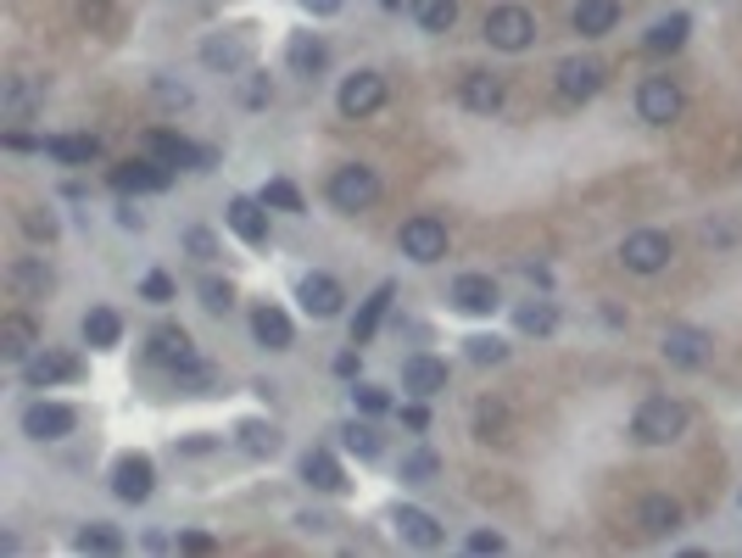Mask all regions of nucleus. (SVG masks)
<instances>
[{"label": "nucleus", "mask_w": 742, "mask_h": 558, "mask_svg": "<svg viewBox=\"0 0 742 558\" xmlns=\"http://www.w3.org/2000/svg\"><path fill=\"white\" fill-rule=\"evenodd\" d=\"M631 430H636V441H647V447L676 441V436L686 430V402H676V397H647V402L636 408V418H631Z\"/></svg>", "instance_id": "nucleus-1"}, {"label": "nucleus", "mask_w": 742, "mask_h": 558, "mask_svg": "<svg viewBox=\"0 0 742 558\" xmlns=\"http://www.w3.org/2000/svg\"><path fill=\"white\" fill-rule=\"evenodd\" d=\"M330 202H336L341 213H368V207L380 202V179H375V168H363V162L336 168V173H330Z\"/></svg>", "instance_id": "nucleus-2"}, {"label": "nucleus", "mask_w": 742, "mask_h": 558, "mask_svg": "<svg viewBox=\"0 0 742 558\" xmlns=\"http://www.w3.org/2000/svg\"><path fill=\"white\" fill-rule=\"evenodd\" d=\"M486 39L497 45V51H525V45L536 39V17L525 7H514V0H508V7H491L486 12Z\"/></svg>", "instance_id": "nucleus-3"}, {"label": "nucleus", "mask_w": 742, "mask_h": 558, "mask_svg": "<svg viewBox=\"0 0 742 558\" xmlns=\"http://www.w3.org/2000/svg\"><path fill=\"white\" fill-rule=\"evenodd\" d=\"M397 241H402V257H413V263H441L447 257V223L430 218V213H419V218L402 223Z\"/></svg>", "instance_id": "nucleus-4"}, {"label": "nucleus", "mask_w": 742, "mask_h": 558, "mask_svg": "<svg viewBox=\"0 0 742 558\" xmlns=\"http://www.w3.org/2000/svg\"><path fill=\"white\" fill-rule=\"evenodd\" d=\"M670 257H676V246H670V235H659V229H636V235L620 241V263L631 274H659Z\"/></svg>", "instance_id": "nucleus-5"}, {"label": "nucleus", "mask_w": 742, "mask_h": 558, "mask_svg": "<svg viewBox=\"0 0 742 558\" xmlns=\"http://www.w3.org/2000/svg\"><path fill=\"white\" fill-rule=\"evenodd\" d=\"M73 425H78V413L68 402H28L23 408V430L34 441H62V436H73Z\"/></svg>", "instance_id": "nucleus-6"}, {"label": "nucleus", "mask_w": 742, "mask_h": 558, "mask_svg": "<svg viewBox=\"0 0 742 558\" xmlns=\"http://www.w3.org/2000/svg\"><path fill=\"white\" fill-rule=\"evenodd\" d=\"M151 486H157V470H151L146 452H123V458L112 463V492H118L123 502H146Z\"/></svg>", "instance_id": "nucleus-7"}, {"label": "nucleus", "mask_w": 742, "mask_h": 558, "mask_svg": "<svg viewBox=\"0 0 742 558\" xmlns=\"http://www.w3.org/2000/svg\"><path fill=\"white\" fill-rule=\"evenodd\" d=\"M146 157L168 162V168H212V151L191 146L184 134H168V129H151L146 134Z\"/></svg>", "instance_id": "nucleus-8"}, {"label": "nucleus", "mask_w": 742, "mask_h": 558, "mask_svg": "<svg viewBox=\"0 0 742 558\" xmlns=\"http://www.w3.org/2000/svg\"><path fill=\"white\" fill-rule=\"evenodd\" d=\"M636 112H642V123H676V118H681V89H676V78H642Z\"/></svg>", "instance_id": "nucleus-9"}, {"label": "nucleus", "mask_w": 742, "mask_h": 558, "mask_svg": "<svg viewBox=\"0 0 742 558\" xmlns=\"http://www.w3.org/2000/svg\"><path fill=\"white\" fill-rule=\"evenodd\" d=\"M386 107V78L380 73H352L341 84V112L346 118H368V112H380Z\"/></svg>", "instance_id": "nucleus-10"}, {"label": "nucleus", "mask_w": 742, "mask_h": 558, "mask_svg": "<svg viewBox=\"0 0 742 558\" xmlns=\"http://www.w3.org/2000/svg\"><path fill=\"white\" fill-rule=\"evenodd\" d=\"M223 218H229V229H235L246 246H263V241H268V202H263V196H235Z\"/></svg>", "instance_id": "nucleus-11"}, {"label": "nucleus", "mask_w": 742, "mask_h": 558, "mask_svg": "<svg viewBox=\"0 0 742 558\" xmlns=\"http://www.w3.org/2000/svg\"><path fill=\"white\" fill-rule=\"evenodd\" d=\"M665 357L676 368H698V363H709V336L692 330V324H670V330H665Z\"/></svg>", "instance_id": "nucleus-12"}, {"label": "nucleus", "mask_w": 742, "mask_h": 558, "mask_svg": "<svg viewBox=\"0 0 742 558\" xmlns=\"http://www.w3.org/2000/svg\"><path fill=\"white\" fill-rule=\"evenodd\" d=\"M34 347H39V330H34L28 313H7V318H0V357H7V363H28Z\"/></svg>", "instance_id": "nucleus-13"}, {"label": "nucleus", "mask_w": 742, "mask_h": 558, "mask_svg": "<svg viewBox=\"0 0 742 558\" xmlns=\"http://www.w3.org/2000/svg\"><path fill=\"white\" fill-rule=\"evenodd\" d=\"M23 375H28V386H34V391L62 386V380H73V375H78V357H73V352H34V357L23 363Z\"/></svg>", "instance_id": "nucleus-14"}, {"label": "nucleus", "mask_w": 742, "mask_h": 558, "mask_svg": "<svg viewBox=\"0 0 742 558\" xmlns=\"http://www.w3.org/2000/svg\"><path fill=\"white\" fill-rule=\"evenodd\" d=\"M402 386H408L413 397H436V391H447V363L430 357V352H413V357L402 363Z\"/></svg>", "instance_id": "nucleus-15"}, {"label": "nucleus", "mask_w": 742, "mask_h": 558, "mask_svg": "<svg viewBox=\"0 0 742 558\" xmlns=\"http://www.w3.org/2000/svg\"><path fill=\"white\" fill-rule=\"evenodd\" d=\"M168 179H173V168L157 162V157H141V162L112 168V184H118V191H168Z\"/></svg>", "instance_id": "nucleus-16"}, {"label": "nucleus", "mask_w": 742, "mask_h": 558, "mask_svg": "<svg viewBox=\"0 0 742 558\" xmlns=\"http://www.w3.org/2000/svg\"><path fill=\"white\" fill-rule=\"evenodd\" d=\"M296 302L313 313V318H336L341 313V286L330 274H307L302 286H296Z\"/></svg>", "instance_id": "nucleus-17"}, {"label": "nucleus", "mask_w": 742, "mask_h": 558, "mask_svg": "<svg viewBox=\"0 0 742 558\" xmlns=\"http://www.w3.org/2000/svg\"><path fill=\"white\" fill-rule=\"evenodd\" d=\"M452 307L481 318V313H491V307H497V286H491L486 274H463V279H452Z\"/></svg>", "instance_id": "nucleus-18"}, {"label": "nucleus", "mask_w": 742, "mask_h": 558, "mask_svg": "<svg viewBox=\"0 0 742 558\" xmlns=\"http://www.w3.org/2000/svg\"><path fill=\"white\" fill-rule=\"evenodd\" d=\"M391 525H397V536L408 542V547H441V525L425 514V508H397V514H391Z\"/></svg>", "instance_id": "nucleus-19"}, {"label": "nucleus", "mask_w": 742, "mask_h": 558, "mask_svg": "<svg viewBox=\"0 0 742 558\" xmlns=\"http://www.w3.org/2000/svg\"><path fill=\"white\" fill-rule=\"evenodd\" d=\"M246 57H252V34H218V39L202 45V62H207V68H223V73L246 68Z\"/></svg>", "instance_id": "nucleus-20"}, {"label": "nucleus", "mask_w": 742, "mask_h": 558, "mask_svg": "<svg viewBox=\"0 0 742 558\" xmlns=\"http://www.w3.org/2000/svg\"><path fill=\"white\" fill-rule=\"evenodd\" d=\"M252 336H257V347H268V352H285L291 341H296V330H291V318L280 313V307H257L252 313Z\"/></svg>", "instance_id": "nucleus-21"}, {"label": "nucleus", "mask_w": 742, "mask_h": 558, "mask_svg": "<svg viewBox=\"0 0 742 558\" xmlns=\"http://www.w3.org/2000/svg\"><path fill=\"white\" fill-rule=\"evenodd\" d=\"M603 89V68L597 62H564L559 68V96L564 101H592Z\"/></svg>", "instance_id": "nucleus-22"}, {"label": "nucleus", "mask_w": 742, "mask_h": 558, "mask_svg": "<svg viewBox=\"0 0 742 558\" xmlns=\"http://www.w3.org/2000/svg\"><path fill=\"white\" fill-rule=\"evenodd\" d=\"M636 525H642L647 536H670V531L681 525V508H676V497H665V492L642 497V508H636Z\"/></svg>", "instance_id": "nucleus-23"}, {"label": "nucleus", "mask_w": 742, "mask_h": 558, "mask_svg": "<svg viewBox=\"0 0 742 558\" xmlns=\"http://www.w3.org/2000/svg\"><path fill=\"white\" fill-rule=\"evenodd\" d=\"M391 302H397V291H391V286H380L375 296L363 302V313L352 318V347H368V341H375V330H380V324H386Z\"/></svg>", "instance_id": "nucleus-24"}, {"label": "nucleus", "mask_w": 742, "mask_h": 558, "mask_svg": "<svg viewBox=\"0 0 742 558\" xmlns=\"http://www.w3.org/2000/svg\"><path fill=\"white\" fill-rule=\"evenodd\" d=\"M39 151L57 157V162H89V157L101 151V140H96V134H45Z\"/></svg>", "instance_id": "nucleus-25"}, {"label": "nucleus", "mask_w": 742, "mask_h": 558, "mask_svg": "<svg viewBox=\"0 0 742 558\" xmlns=\"http://www.w3.org/2000/svg\"><path fill=\"white\" fill-rule=\"evenodd\" d=\"M302 481H307L313 492H341V486H346V475H341L336 452H324V447H313V452L302 458Z\"/></svg>", "instance_id": "nucleus-26"}, {"label": "nucleus", "mask_w": 742, "mask_h": 558, "mask_svg": "<svg viewBox=\"0 0 742 558\" xmlns=\"http://www.w3.org/2000/svg\"><path fill=\"white\" fill-rule=\"evenodd\" d=\"M285 62H291V73H302V78H313L324 62H330V45H324L318 34H296L291 45H285Z\"/></svg>", "instance_id": "nucleus-27"}, {"label": "nucleus", "mask_w": 742, "mask_h": 558, "mask_svg": "<svg viewBox=\"0 0 742 558\" xmlns=\"http://www.w3.org/2000/svg\"><path fill=\"white\" fill-rule=\"evenodd\" d=\"M620 23V0H575V34H609Z\"/></svg>", "instance_id": "nucleus-28"}, {"label": "nucleus", "mask_w": 742, "mask_h": 558, "mask_svg": "<svg viewBox=\"0 0 742 558\" xmlns=\"http://www.w3.org/2000/svg\"><path fill=\"white\" fill-rule=\"evenodd\" d=\"M463 107H470V112H497L502 107V78L497 73H470V78H463Z\"/></svg>", "instance_id": "nucleus-29"}, {"label": "nucleus", "mask_w": 742, "mask_h": 558, "mask_svg": "<svg viewBox=\"0 0 742 558\" xmlns=\"http://www.w3.org/2000/svg\"><path fill=\"white\" fill-rule=\"evenodd\" d=\"M686 17L676 12V17H665V23H654V28H647V39H642V51L647 57H665V51H681V45H686Z\"/></svg>", "instance_id": "nucleus-30"}, {"label": "nucleus", "mask_w": 742, "mask_h": 558, "mask_svg": "<svg viewBox=\"0 0 742 558\" xmlns=\"http://www.w3.org/2000/svg\"><path fill=\"white\" fill-rule=\"evenodd\" d=\"M151 357L179 368L184 357H196V347H191V336H184L179 324H162V330H151Z\"/></svg>", "instance_id": "nucleus-31"}, {"label": "nucleus", "mask_w": 742, "mask_h": 558, "mask_svg": "<svg viewBox=\"0 0 742 558\" xmlns=\"http://www.w3.org/2000/svg\"><path fill=\"white\" fill-rule=\"evenodd\" d=\"M235 436H241V452H252V458H273V452L285 447V436L273 430V425H263V418H246Z\"/></svg>", "instance_id": "nucleus-32"}, {"label": "nucleus", "mask_w": 742, "mask_h": 558, "mask_svg": "<svg viewBox=\"0 0 742 558\" xmlns=\"http://www.w3.org/2000/svg\"><path fill=\"white\" fill-rule=\"evenodd\" d=\"M118 336H123V318L112 307H89L84 313V341L89 347H118Z\"/></svg>", "instance_id": "nucleus-33"}, {"label": "nucleus", "mask_w": 742, "mask_h": 558, "mask_svg": "<svg viewBox=\"0 0 742 558\" xmlns=\"http://www.w3.org/2000/svg\"><path fill=\"white\" fill-rule=\"evenodd\" d=\"M12 291L17 296H45V291H51V268H45V263H12Z\"/></svg>", "instance_id": "nucleus-34"}, {"label": "nucleus", "mask_w": 742, "mask_h": 558, "mask_svg": "<svg viewBox=\"0 0 742 558\" xmlns=\"http://www.w3.org/2000/svg\"><path fill=\"white\" fill-rule=\"evenodd\" d=\"M413 17H419V28H430V34H447L458 23V0H413Z\"/></svg>", "instance_id": "nucleus-35"}, {"label": "nucleus", "mask_w": 742, "mask_h": 558, "mask_svg": "<svg viewBox=\"0 0 742 558\" xmlns=\"http://www.w3.org/2000/svg\"><path fill=\"white\" fill-rule=\"evenodd\" d=\"M212 363H202V357H184L179 368H173V386L179 391H191V397H202V391H212Z\"/></svg>", "instance_id": "nucleus-36"}, {"label": "nucleus", "mask_w": 742, "mask_h": 558, "mask_svg": "<svg viewBox=\"0 0 742 558\" xmlns=\"http://www.w3.org/2000/svg\"><path fill=\"white\" fill-rule=\"evenodd\" d=\"M73 547H78V553H101V558H107V553H123V536H118L112 525H84V531L73 536Z\"/></svg>", "instance_id": "nucleus-37"}, {"label": "nucleus", "mask_w": 742, "mask_h": 558, "mask_svg": "<svg viewBox=\"0 0 742 558\" xmlns=\"http://www.w3.org/2000/svg\"><path fill=\"white\" fill-rule=\"evenodd\" d=\"M436 475H441V458H436L430 447H413V452L402 458V481L425 486V481H436Z\"/></svg>", "instance_id": "nucleus-38"}, {"label": "nucleus", "mask_w": 742, "mask_h": 558, "mask_svg": "<svg viewBox=\"0 0 742 558\" xmlns=\"http://www.w3.org/2000/svg\"><path fill=\"white\" fill-rule=\"evenodd\" d=\"M514 324L525 336H552V324H559V313H552V302H525L520 313H514Z\"/></svg>", "instance_id": "nucleus-39"}, {"label": "nucleus", "mask_w": 742, "mask_h": 558, "mask_svg": "<svg viewBox=\"0 0 742 558\" xmlns=\"http://www.w3.org/2000/svg\"><path fill=\"white\" fill-rule=\"evenodd\" d=\"M341 441H346V452H357V458H380V430L375 425H341Z\"/></svg>", "instance_id": "nucleus-40"}, {"label": "nucleus", "mask_w": 742, "mask_h": 558, "mask_svg": "<svg viewBox=\"0 0 742 558\" xmlns=\"http://www.w3.org/2000/svg\"><path fill=\"white\" fill-rule=\"evenodd\" d=\"M34 107H39L34 84H28V78H12V84H7V118L23 123V118H34Z\"/></svg>", "instance_id": "nucleus-41"}, {"label": "nucleus", "mask_w": 742, "mask_h": 558, "mask_svg": "<svg viewBox=\"0 0 742 558\" xmlns=\"http://www.w3.org/2000/svg\"><path fill=\"white\" fill-rule=\"evenodd\" d=\"M263 202L280 207V213H302V191H296L291 179H268V184H263Z\"/></svg>", "instance_id": "nucleus-42"}, {"label": "nucleus", "mask_w": 742, "mask_h": 558, "mask_svg": "<svg viewBox=\"0 0 742 558\" xmlns=\"http://www.w3.org/2000/svg\"><path fill=\"white\" fill-rule=\"evenodd\" d=\"M202 307H207V313H229V307H235V291H229V279H218V274L202 279Z\"/></svg>", "instance_id": "nucleus-43"}, {"label": "nucleus", "mask_w": 742, "mask_h": 558, "mask_svg": "<svg viewBox=\"0 0 742 558\" xmlns=\"http://www.w3.org/2000/svg\"><path fill=\"white\" fill-rule=\"evenodd\" d=\"M470 357H475V363H502L508 347H502L497 336H475V341H470Z\"/></svg>", "instance_id": "nucleus-44"}, {"label": "nucleus", "mask_w": 742, "mask_h": 558, "mask_svg": "<svg viewBox=\"0 0 742 558\" xmlns=\"http://www.w3.org/2000/svg\"><path fill=\"white\" fill-rule=\"evenodd\" d=\"M141 296H146V302H168V296H173V279H168V274H146V279H141Z\"/></svg>", "instance_id": "nucleus-45"}, {"label": "nucleus", "mask_w": 742, "mask_h": 558, "mask_svg": "<svg viewBox=\"0 0 742 558\" xmlns=\"http://www.w3.org/2000/svg\"><path fill=\"white\" fill-rule=\"evenodd\" d=\"M352 397H357V408H363V413H386V408H391V397H386L380 386H357Z\"/></svg>", "instance_id": "nucleus-46"}, {"label": "nucleus", "mask_w": 742, "mask_h": 558, "mask_svg": "<svg viewBox=\"0 0 742 558\" xmlns=\"http://www.w3.org/2000/svg\"><path fill=\"white\" fill-rule=\"evenodd\" d=\"M463 547H470V553H502V536H497V531H475Z\"/></svg>", "instance_id": "nucleus-47"}, {"label": "nucleus", "mask_w": 742, "mask_h": 558, "mask_svg": "<svg viewBox=\"0 0 742 558\" xmlns=\"http://www.w3.org/2000/svg\"><path fill=\"white\" fill-rule=\"evenodd\" d=\"M23 223H28V235H45V241L57 235V218H51V213H28Z\"/></svg>", "instance_id": "nucleus-48"}, {"label": "nucleus", "mask_w": 742, "mask_h": 558, "mask_svg": "<svg viewBox=\"0 0 742 558\" xmlns=\"http://www.w3.org/2000/svg\"><path fill=\"white\" fill-rule=\"evenodd\" d=\"M179 553H212V536H207V531H184V536H179Z\"/></svg>", "instance_id": "nucleus-49"}, {"label": "nucleus", "mask_w": 742, "mask_h": 558, "mask_svg": "<svg viewBox=\"0 0 742 558\" xmlns=\"http://www.w3.org/2000/svg\"><path fill=\"white\" fill-rule=\"evenodd\" d=\"M402 425H408V430H425V425H430V413H425L419 402H413V408H402Z\"/></svg>", "instance_id": "nucleus-50"}, {"label": "nucleus", "mask_w": 742, "mask_h": 558, "mask_svg": "<svg viewBox=\"0 0 742 558\" xmlns=\"http://www.w3.org/2000/svg\"><path fill=\"white\" fill-rule=\"evenodd\" d=\"M191 252H196V257H212V252H218L207 229H191Z\"/></svg>", "instance_id": "nucleus-51"}, {"label": "nucleus", "mask_w": 742, "mask_h": 558, "mask_svg": "<svg viewBox=\"0 0 742 558\" xmlns=\"http://www.w3.org/2000/svg\"><path fill=\"white\" fill-rule=\"evenodd\" d=\"M302 7H307L313 17H336V12H341V0H302Z\"/></svg>", "instance_id": "nucleus-52"}, {"label": "nucleus", "mask_w": 742, "mask_h": 558, "mask_svg": "<svg viewBox=\"0 0 742 558\" xmlns=\"http://www.w3.org/2000/svg\"><path fill=\"white\" fill-rule=\"evenodd\" d=\"M336 375H346V380L357 375V352H341V357H336Z\"/></svg>", "instance_id": "nucleus-53"}, {"label": "nucleus", "mask_w": 742, "mask_h": 558, "mask_svg": "<svg viewBox=\"0 0 742 558\" xmlns=\"http://www.w3.org/2000/svg\"><path fill=\"white\" fill-rule=\"evenodd\" d=\"M386 7H397V0H386Z\"/></svg>", "instance_id": "nucleus-54"}]
</instances>
